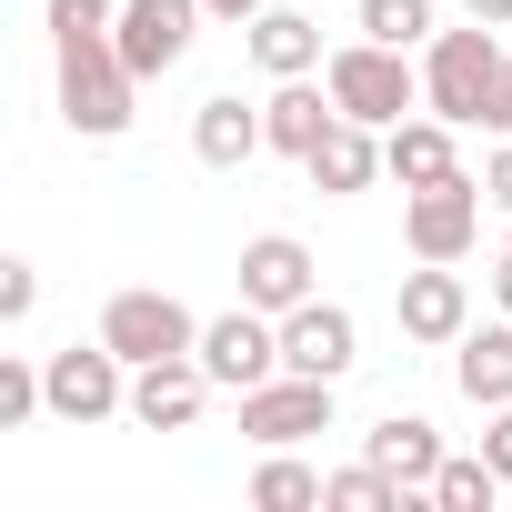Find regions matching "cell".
Instances as JSON below:
<instances>
[{
  "label": "cell",
  "instance_id": "6da1fadb",
  "mask_svg": "<svg viewBox=\"0 0 512 512\" xmlns=\"http://www.w3.org/2000/svg\"><path fill=\"white\" fill-rule=\"evenodd\" d=\"M51 51H61V121L81 141H121L131 131V101H141V71L121 61V41L111 31H61Z\"/></svg>",
  "mask_w": 512,
  "mask_h": 512
},
{
  "label": "cell",
  "instance_id": "7a4b0ae2",
  "mask_svg": "<svg viewBox=\"0 0 512 512\" xmlns=\"http://www.w3.org/2000/svg\"><path fill=\"white\" fill-rule=\"evenodd\" d=\"M502 41H492V21H462V31H432L422 41V111H442V121H482L492 111V81H502Z\"/></svg>",
  "mask_w": 512,
  "mask_h": 512
},
{
  "label": "cell",
  "instance_id": "3957f363",
  "mask_svg": "<svg viewBox=\"0 0 512 512\" xmlns=\"http://www.w3.org/2000/svg\"><path fill=\"white\" fill-rule=\"evenodd\" d=\"M322 81H332L342 121H372V131H392L402 111H422V71H412V51H392V41H342V51L322 61Z\"/></svg>",
  "mask_w": 512,
  "mask_h": 512
},
{
  "label": "cell",
  "instance_id": "277c9868",
  "mask_svg": "<svg viewBox=\"0 0 512 512\" xmlns=\"http://www.w3.org/2000/svg\"><path fill=\"white\" fill-rule=\"evenodd\" d=\"M482 181L472 171H452V181H432V191H402V241H412V262H462V251L482 241Z\"/></svg>",
  "mask_w": 512,
  "mask_h": 512
},
{
  "label": "cell",
  "instance_id": "5b68a950",
  "mask_svg": "<svg viewBox=\"0 0 512 512\" xmlns=\"http://www.w3.org/2000/svg\"><path fill=\"white\" fill-rule=\"evenodd\" d=\"M101 342H111V352L141 372V362H181V352H201V322H191L171 292H111Z\"/></svg>",
  "mask_w": 512,
  "mask_h": 512
},
{
  "label": "cell",
  "instance_id": "8992f818",
  "mask_svg": "<svg viewBox=\"0 0 512 512\" xmlns=\"http://www.w3.org/2000/svg\"><path fill=\"white\" fill-rule=\"evenodd\" d=\"M41 382H51V412H61V422H111V412H131V362H121L111 342H71V352H51Z\"/></svg>",
  "mask_w": 512,
  "mask_h": 512
},
{
  "label": "cell",
  "instance_id": "52a82bcc",
  "mask_svg": "<svg viewBox=\"0 0 512 512\" xmlns=\"http://www.w3.org/2000/svg\"><path fill=\"white\" fill-rule=\"evenodd\" d=\"M241 432L262 442V452H292V442L332 432V382H312V372H272V382H251V392H241Z\"/></svg>",
  "mask_w": 512,
  "mask_h": 512
},
{
  "label": "cell",
  "instance_id": "ba28073f",
  "mask_svg": "<svg viewBox=\"0 0 512 512\" xmlns=\"http://www.w3.org/2000/svg\"><path fill=\"white\" fill-rule=\"evenodd\" d=\"M201 372L221 382V392H251V382H272L282 372V322L272 312H221V322H201Z\"/></svg>",
  "mask_w": 512,
  "mask_h": 512
},
{
  "label": "cell",
  "instance_id": "9c48e42d",
  "mask_svg": "<svg viewBox=\"0 0 512 512\" xmlns=\"http://www.w3.org/2000/svg\"><path fill=\"white\" fill-rule=\"evenodd\" d=\"M352 362H362V322H352L342 302H322V292H312V302H292V312H282V372L342 382Z\"/></svg>",
  "mask_w": 512,
  "mask_h": 512
},
{
  "label": "cell",
  "instance_id": "30bf717a",
  "mask_svg": "<svg viewBox=\"0 0 512 512\" xmlns=\"http://www.w3.org/2000/svg\"><path fill=\"white\" fill-rule=\"evenodd\" d=\"M191 21H201V0H121L111 41H121V61H131L141 81H161V71H181V51H191Z\"/></svg>",
  "mask_w": 512,
  "mask_h": 512
},
{
  "label": "cell",
  "instance_id": "8fae6325",
  "mask_svg": "<svg viewBox=\"0 0 512 512\" xmlns=\"http://www.w3.org/2000/svg\"><path fill=\"white\" fill-rule=\"evenodd\" d=\"M211 392H221V382L201 372V352H181V362H141V372H131V422H141V432H191Z\"/></svg>",
  "mask_w": 512,
  "mask_h": 512
},
{
  "label": "cell",
  "instance_id": "7c38bea8",
  "mask_svg": "<svg viewBox=\"0 0 512 512\" xmlns=\"http://www.w3.org/2000/svg\"><path fill=\"white\" fill-rule=\"evenodd\" d=\"M241 302L251 312H292V302H312V251L292 241V231H262V241H241Z\"/></svg>",
  "mask_w": 512,
  "mask_h": 512
},
{
  "label": "cell",
  "instance_id": "4fadbf2b",
  "mask_svg": "<svg viewBox=\"0 0 512 512\" xmlns=\"http://www.w3.org/2000/svg\"><path fill=\"white\" fill-rule=\"evenodd\" d=\"M402 332L412 342H462L472 332V282L452 272V262H422V272H402Z\"/></svg>",
  "mask_w": 512,
  "mask_h": 512
},
{
  "label": "cell",
  "instance_id": "5bb4252c",
  "mask_svg": "<svg viewBox=\"0 0 512 512\" xmlns=\"http://www.w3.org/2000/svg\"><path fill=\"white\" fill-rule=\"evenodd\" d=\"M191 151H201L211 171H241V161H262V151H272V131H262V101H241V91H211V101L191 111Z\"/></svg>",
  "mask_w": 512,
  "mask_h": 512
},
{
  "label": "cell",
  "instance_id": "9a60e30c",
  "mask_svg": "<svg viewBox=\"0 0 512 512\" xmlns=\"http://www.w3.org/2000/svg\"><path fill=\"white\" fill-rule=\"evenodd\" d=\"M342 121V101H332V81H272V101H262V131H272V151H292V161H312L322 151V131Z\"/></svg>",
  "mask_w": 512,
  "mask_h": 512
},
{
  "label": "cell",
  "instance_id": "2e32d148",
  "mask_svg": "<svg viewBox=\"0 0 512 512\" xmlns=\"http://www.w3.org/2000/svg\"><path fill=\"white\" fill-rule=\"evenodd\" d=\"M452 131H462V121H442V111H432V121H392V131H382V171H392L402 191H432V181H452V171H462Z\"/></svg>",
  "mask_w": 512,
  "mask_h": 512
},
{
  "label": "cell",
  "instance_id": "e0dca14e",
  "mask_svg": "<svg viewBox=\"0 0 512 512\" xmlns=\"http://www.w3.org/2000/svg\"><path fill=\"white\" fill-rule=\"evenodd\" d=\"M362 452L402 482V492H432V472H442V432L422 422V412H392V422H372L362 432Z\"/></svg>",
  "mask_w": 512,
  "mask_h": 512
},
{
  "label": "cell",
  "instance_id": "ac0fdd59",
  "mask_svg": "<svg viewBox=\"0 0 512 512\" xmlns=\"http://www.w3.org/2000/svg\"><path fill=\"white\" fill-rule=\"evenodd\" d=\"M452 382H462V402H482V412H502V402H512V312L452 342Z\"/></svg>",
  "mask_w": 512,
  "mask_h": 512
},
{
  "label": "cell",
  "instance_id": "d6986e66",
  "mask_svg": "<svg viewBox=\"0 0 512 512\" xmlns=\"http://www.w3.org/2000/svg\"><path fill=\"white\" fill-rule=\"evenodd\" d=\"M251 61H262L272 81L322 71V21H312V11H251Z\"/></svg>",
  "mask_w": 512,
  "mask_h": 512
},
{
  "label": "cell",
  "instance_id": "ffe728a7",
  "mask_svg": "<svg viewBox=\"0 0 512 512\" xmlns=\"http://www.w3.org/2000/svg\"><path fill=\"white\" fill-rule=\"evenodd\" d=\"M302 171H312V191H332V201H342V191H372V171H382L372 121H332V131H322V151H312Z\"/></svg>",
  "mask_w": 512,
  "mask_h": 512
},
{
  "label": "cell",
  "instance_id": "44dd1931",
  "mask_svg": "<svg viewBox=\"0 0 512 512\" xmlns=\"http://www.w3.org/2000/svg\"><path fill=\"white\" fill-rule=\"evenodd\" d=\"M322 492H332V482H322L312 462H292V452H272L262 472H251V502H262V512H312Z\"/></svg>",
  "mask_w": 512,
  "mask_h": 512
},
{
  "label": "cell",
  "instance_id": "7402d4cb",
  "mask_svg": "<svg viewBox=\"0 0 512 512\" xmlns=\"http://www.w3.org/2000/svg\"><path fill=\"white\" fill-rule=\"evenodd\" d=\"M502 492H512V482H502L492 462H452V452H442V472H432V492H422V502H442V512H492Z\"/></svg>",
  "mask_w": 512,
  "mask_h": 512
},
{
  "label": "cell",
  "instance_id": "603a6c76",
  "mask_svg": "<svg viewBox=\"0 0 512 512\" xmlns=\"http://www.w3.org/2000/svg\"><path fill=\"white\" fill-rule=\"evenodd\" d=\"M442 21H432V0H362V41H392V51H422Z\"/></svg>",
  "mask_w": 512,
  "mask_h": 512
},
{
  "label": "cell",
  "instance_id": "cb8c5ba5",
  "mask_svg": "<svg viewBox=\"0 0 512 512\" xmlns=\"http://www.w3.org/2000/svg\"><path fill=\"white\" fill-rule=\"evenodd\" d=\"M322 502H332V512H392V502H412V492H402L382 462H352V472H332V492H322Z\"/></svg>",
  "mask_w": 512,
  "mask_h": 512
},
{
  "label": "cell",
  "instance_id": "d4e9b609",
  "mask_svg": "<svg viewBox=\"0 0 512 512\" xmlns=\"http://www.w3.org/2000/svg\"><path fill=\"white\" fill-rule=\"evenodd\" d=\"M31 412H51V382H41V362L0 352V432H21Z\"/></svg>",
  "mask_w": 512,
  "mask_h": 512
},
{
  "label": "cell",
  "instance_id": "484cf974",
  "mask_svg": "<svg viewBox=\"0 0 512 512\" xmlns=\"http://www.w3.org/2000/svg\"><path fill=\"white\" fill-rule=\"evenodd\" d=\"M31 302H41V272L31 262H0V322H31Z\"/></svg>",
  "mask_w": 512,
  "mask_h": 512
},
{
  "label": "cell",
  "instance_id": "4316f807",
  "mask_svg": "<svg viewBox=\"0 0 512 512\" xmlns=\"http://www.w3.org/2000/svg\"><path fill=\"white\" fill-rule=\"evenodd\" d=\"M482 462H492V472H502V482H512V402H502V412H492V432H482Z\"/></svg>",
  "mask_w": 512,
  "mask_h": 512
},
{
  "label": "cell",
  "instance_id": "83f0119b",
  "mask_svg": "<svg viewBox=\"0 0 512 512\" xmlns=\"http://www.w3.org/2000/svg\"><path fill=\"white\" fill-rule=\"evenodd\" d=\"M482 191H492V201H502V211H512V131H502V151H492V161H482Z\"/></svg>",
  "mask_w": 512,
  "mask_h": 512
},
{
  "label": "cell",
  "instance_id": "f1b7e54d",
  "mask_svg": "<svg viewBox=\"0 0 512 512\" xmlns=\"http://www.w3.org/2000/svg\"><path fill=\"white\" fill-rule=\"evenodd\" d=\"M482 131H512V61H502V81H492V111H482Z\"/></svg>",
  "mask_w": 512,
  "mask_h": 512
},
{
  "label": "cell",
  "instance_id": "f546056e",
  "mask_svg": "<svg viewBox=\"0 0 512 512\" xmlns=\"http://www.w3.org/2000/svg\"><path fill=\"white\" fill-rule=\"evenodd\" d=\"M211 21H251V11H272V0H201Z\"/></svg>",
  "mask_w": 512,
  "mask_h": 512
},
{
  "label": "cell",
  "instance_id": "4dcf8cb0",
  "mask_svg": "<svg viewBox=\"0 0 512 512\" xmlns=\"http://www.w3.org/2000/svg\"><path fill=\"white\" fill-rule=\"evenodd\" d=\"M462 11H472V21H492V31H502V21H512V0H462Z\"/></svg>",
  "mask_w": 512,
  "mask_h": 512
},
{
  "label": "cell",
  "instance_id": "1f68e13d",
  "mask_svg": "<svg viewBox=\"0 0 512 512\" xmlns=\"http://www.w3.org/2000/svg\"><path fill=\"white\" fill-rule=\"evenodd\" d=\"M492 302L512 312V241H502V272H492Z\"/></svg>",
  "mask_w": 512,
  "mask_h": 512
}]
</instances>
